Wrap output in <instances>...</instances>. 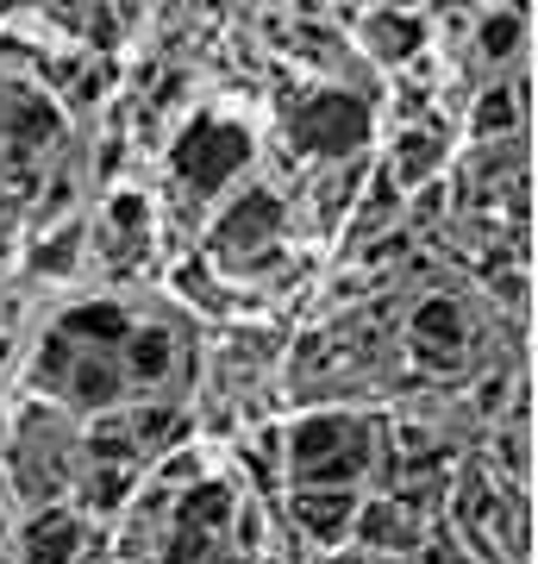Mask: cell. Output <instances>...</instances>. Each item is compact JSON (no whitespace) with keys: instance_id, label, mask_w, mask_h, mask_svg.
<instances>
[{"instance_id":"cell-8","label":"cell","mask_w":538,"mask_h":564,"mask_svg":"<svg viewBox=\"0 0 538 564\" xmlns=\"http://www.w3.org/2000/svg\"><path fill=\"white\" fill-rule=\"evenodd\" d=\"M426 158H432V139H407V144H400V170H407V176H419Z\"/></svg>"},{"instance_id":"cell-3","label":"cell","mask_w":538,"mask_h":564,"mask_svg":"<svg viewBox=\"0 0 538 564\" xmlns=\"http://www.w3.org/2000/svg\"><path fill=\"white\" fill-rule=\"evenodd\" d=\"M344 514H351V502H344V496H300V527H314L319 540H339Z\"/></svg>"},{"instance_id":"cell-12","label":"cell","mask_w":538,"mask_h":564,"mask_svg":"<svg viewBox=\"0 0 538 564\" xmlns=\"http://www.w3.org/2000/svg\"><path fill=\"white\" fill-rule=\"evenodd\" d=\"M0 107H7V95H0Z\"/></svg>"},{"instance_id":"cell-7","label":"cell","mask_w":538,"mask_h":564,"mask_svg":"<svg viewBox=\"0 0 538 564\" xmlns=\"http://www.w3.org/2000/svg\"><path fill=\"white\" fill-rule=\"evenodd\" d=\"M69 333H95V339H125V321H120V307H81L76 321H69Z\"/></svg>"},{"instance_id":"cell-5","label":"cell","mask_w":538,"mask_h":564,"mask_svg":"<svg viewBox=\"0 0 538 564\" xmlns=\"http://www.w3.org/2000/svg\"><path fill=\"white\" fill-rule=\"evenodd\" d=\"M458 333H463V321H458V307H451V302H426V307L414 314V339H419V345L458 339Z\"/></svg>"},{"instance_id":"cell-2","label":"cell","mask_w":538,"mask_h":564,"mask_svg":"<svg viewBox=\"0 0 538 564\" xmlns=\"http://www.w3.org/2000/svg\"><path fill=\"white\" fill-rule=\"evenodd\" d=\"M363 139V107L358 101H319L307 120H300V144H314V151H351Z\"/></svg>"},{"instance_id":"cell-9","label":"cell","mask_w":538,"mask_h":564,"mask_svg":"<svg viewBox=\"0 0 538 564\" xmlns=\"http://www.w3.org/2000/svg\"><path fill=\"white\" fill-rule=\"evenodd\" d=\"M139 370H144V377H157V370H163V339H144L139 345Z\"/></svg>"},{"instance_id":"cell-6","label":"cell","mask_w":538,"mask_h":564,"mask_svg":"<svg viewBox=\"0 0 538 564\" xmlns=\"http://www.w3.org/2000/svg\"><path fill=\"white\" fill-rule=\"evenodd\" d=\"M251 232H276V202H270V195H251V202L239 207V220L226 226V239H251Z\"/></svg>"},{"instance_id":"cell-10","label":"cell","mask_w":538,"mask_h":564,"mask_svg":"<svg viewBox=\"0 0 538 564\" xmlns=\"http://www.w3.org/2000/svg\"><path fill=\"white\" fill-rule=\"evenodd\" d=\"M514 44V20H495L488 25V51H507Z\"/></svg>"},{"instance_id":"cell-4","label":"cell","mask_w":538,"mask_h":564,"mask_svg":"<svg viewBox=\"0 0 538 564\" xmlns=\"http://www.w3.org/2000/svg\"><path fill=\"white\" fill-rule=\"evenodd\" d=\"M76 552V521H39L32 527V564H63Z\"/></svg>"},{"instance_id":"cell-11","label":"cell","mask_w":538,"mask_h":564,"mask_svg":"<svg viewBox=\"0 0 538 564\" xmlns=\"http://www.w3.org/2000/svg\"><path fill=\"white\" fill-rule=\"evenodd\" d=\"M501 120H507V101H501V95H495V101L482 107V126H501Z\"/></svg>"},{"instance_id":"cell-1","label":"cell","mask_w":538,"mask_h":564,"mask_svg":"<svg viewBox=\"0 0 538 564\" xmlns=\"http://www.w3.org/2000/svg\"><path fill=\"white\" fill-rule=\"evenodd\" d=\"M239 158H244V139L232 132V126H195V139L176 151L182 176H188V182H207V188H213V182H220Z\"/></svg>"}]
</instances>
